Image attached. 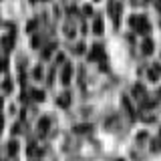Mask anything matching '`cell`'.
<instances>
[{"mask_svg": "<svg viewBox=\"0 0 161 161\" xmlns=\"http://www.w3.org/2000/svg\"><path fill=\"white\" fill-rule=\"evenodd\" d=\"M4 64H6V60H4V58H0V70L4 69Z\"/></svg>", "mask_w": 161, "mask_h": 161, "instance_id": "cell-9", "label": "cell"}, {"mask_svg": "<svg viewBox=\"0 0 161 161\" xmlns=\"http://www.w3.org/2000/svg\"><path fill=\"white\" fill-rule=\"evenodd\" d=\"M58 105H60V107H67V105H69V95L60 97V99H58Z\"/></svg>", "mask_w": 161, "mask_h": 161, "instance_id": "cell-7", "label": "cell"}, {"mask_svg": "<svg viewBox=\"0 0 161 161\" xmlns=\"http://www.w3.org/2000/svg\"><path fill=\"white\" fill-rule=\"evenodd\" d=\"M159 75H161V67H159V64H153V69H149V79L151 80H157Z\"/></svg>", "mask_w": 161, "mask_h": 161, "instance_id": "cell-2", "label": "cell"}, {"mask_svg": "<svg viewBox=\"0 0 161 161\" xmlns=\"http://www.w3.org/2000/svg\"><path fill=\"white\" fill-rule=\"evenodd\" d=\"M95 32H97V34H101V32H103V20H101V18H97V20H95Z\"/></svg>", "mask_w": 161, "mask_h": 161, "instance_id": "cell-6", "label": "cell"}, {"mask_svg": "<svg viewBox=\"0 0 161 161\" xmlns=\"http://www.w3.org/2000/svg\"><path fill=\"white\" fill-rule=\"evenodd\" d=\"M143 53H145V54H151V53H153V42H151L149 38L143 42Z\"/></svg>", "mask_w": 161, "mask_h": 161, "instance_id": "cell-5", "label": "cell"}, {"mask_svg": "<svg viewBox=\"0 0 161 161\" xmlns=\"http://www.w3.org/2000/svg\"><path fill=\"white\" fill-rule=\"evenodd\" d=\"M70 75H73V69H70V64H67L64 67V70H63V85H69V79H70Z\"/></svg>", "mask_w": 161, "mask_h": 161, "instance_id": "cell-3", "label": "cell"}, {"mask_svg": "<svg viewBox=\"0 0 161 161\" xmlns=\"http://www.w3.org/2000/svg\"><path fill=\"white\" fill-rule=\"evenodd\" d=\"M131 26L139 32H147L149 30V22L145 20V16H131Z\"/></svg>", "mask_w": 161, "mask_h": 161, "instance_id": "cell-1", "label": "cell"}, {"mask_svg": "<svg viewBox=\"0 0 161 161\" xmlns=\"http://www.w3.org/2000/svg\"><path fill=\"white\" fill-rule=\"evenodd\" d=\"M101 57H103V48H101V47H95V48H93V53L89 54V58H91V60L101 58Z\"/></svg>", "mask_w": 161, "mask_h": 161, "instance_id": "cell-4", "label": "cell"}, {"mask_svg": "<svg viewBox=\"0 0 161 161\" xmlns=\"http://www.w3.org/2000/svg\"><path fill=\"white\" fill-rule=\"evenodd\" d=\"M32 95L36 97V101H42V93H40V91H32Z\"/></svg>", "mask_w": 161, "mask_h": 161, "instance_id": "cell-8", "label": "cell"}]
</instances>
